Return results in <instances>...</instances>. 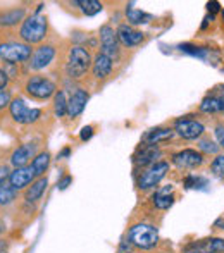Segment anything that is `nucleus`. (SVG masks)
Instances as JSON below:
<instances>
[{
  "label": "nucleus",
  "instance_id": "f03ea898",
  "mask_svg": "<svg viewBox=\"0 0 224 253\" xmlns=\"http://www.w3.org/2000/svg\"><path fill=\"white\" fill-rule=\"evenodd\" d=\"M93 64L91 53L83 45H73L67 52L66 74L69 80H81Z\"/></svg>",
  "mask_w": 224,
  "mask_h": 253
},
{
  "label": "nucleus",
  "instance_id": "9b49d317",
  "mask_svg": "<svg viewBox=\"0 0 224 253\" xmlns=\"http://www.w3.org/2000/svg\"><path fill=\"white\" fill-rule=\"evenodd\" d=\"M171 162L178 167V169L183 170H191L197 169L204 164V153L193 150V148H184L181 152H176L171 157Z\"/></svg>",
  "mask_w": 224,
  "mask_h": 253
},
{
  "label": "nucleus",
  "instance_id": "473e14b6",
  "mask_svg": "<svg viewBox=\"0 0 224 253\" xmlns=\"http://www.w3.org/2000/svg\"><path fill=\"white\" fill-rule=\"evenodd\" d=\"M10 102H12V97H10V91H7V90L0 91V112H2V110H5L7 107L10 105Z\"/></svg>",
  "mask_w": 224,
  "mask_h": 253
},
{
  "label": "nucleus",
  "instance_id": "f8f14e48",
  "mask_svg": "<svg viewBox=\"0 0 224 253\" xmlns=\"http://www.w3.org/2000/svg\"><path fill=\"white\" fill-rule=\"evenodd\" d=\"M183 253H224V238H205L191 241L183 248Z\"/></svg>",
  "mask_w": 224,
  "mask_h": 253
},
{
  "label": "nucleus",
  "instance_id": "79ce46f5",
  "mask_svg": "<svg viewBox=\"0 0 224 253\" xmlns=\"http://www.w3.org/2000/svg\"><path fill=\"white\" fill-rule=\"evenodd\" d=\"M214 227H216V229H223V231H224V215H223V217H219V219L216 220V222H214Z\"/></svg>",
  "mask_w": 224,
  "mask_h": 253
},
{
  "label": "nucleus",
  "instance_id": "0eeeda50",
  "mask_svg": "<svg viewBox=\"0 0 224 253\" xmlns=\"http://www.w3.org/2000/svg\"><path fill=\"white\" fill-rule=\"evenodd\" d=\"M169 172V162L166 160H159L154 166L147 167V169L141 172V176L138 177L136 184L140 190H150V188H155L162 179L166 177V174Z\"/></svg>",
  "mask_w": 224,
  "mask_h": 253
},
{
  "label": "nucleus",
  "instance_id": "dca6fc26",
  "mask_svg": "<svg viewBox=\"0 0 224 253\" xmlns=\"http://www.w3.org/2000/svg\"><path fill=\"white\" fill-rule=\"evenodd\" d=\"M33 183H35V172H33V169H31V166L17 167V169L10 170L9 184L14 188V190H17V191L26 190V188Z\"/></svg>",
  "mask_w": 224,
  "mask_h": 253
},
{
  "label": "nucleus",
  "instance_id": "a18cd8bd",
  "mask_svg": "<svg viewBox=\"0 0 224 253\" xmlns=\"http://www.w3.org/2000/svg\"><path fill=\"white\" fill-rule=\"evenodd\" d=\"M221 16H223V19H224V9L221 10Z\"/></svg>",
  "mask_w": 224,
  "mask_h": 253
},
{
  "label": "nucleus",
  "instance_id": "c9c22d12",
  "mask_svg": "<svg viewBox=\"0 0 224 253\" xmlns=\"http://www.w3.org/2000/svg\"><path fill=\"white\" fill-rule=\"evenodd\" d=\"M93 136V126H85L80 133V140L81 141H88L90 138Z\"/></svg>",
  "mask_w": 224,
  "mask_h": 253
},
{
  "label": "nucleus",
  "instance_id": "37998d69",
  "mask_svg": "<svg viewBox=\"0 0 224 253\" xmlns=\"http://www.w3.org/2000/svg\"><path fill=\"white\" fill-rule=\"evenodd\" d=\"M9 250V243L5 240H0V253H7Z\"/></svg>",
  "mask_w": 224,
  "mask_h": 253
},
{
  "label": "nucleus",
  "instance_id": "2eb2a0df",
  "mask_svg": "<svg viewBox=\"0 0 224 253\" xmlns=\"http://www.w3.org/2000/svg\"><path fill=\"white\" fill-rule=\"evenodd\" d=\"M88 100H90V95L83 88H74V91L71 93V97L67 98V116L71 119H76L83 114L85 107H87Z\"/></svg>",
  "mask_w": 224,
  "mask_h": 253
},
{
  "label": "nucleus",
  "instance_id": "412c9836",
  "mask_svg": "<svg viewBox=\"0 0 224 253\" xmlns=\"http://www.w3.org/2000/svg\"><path fill=\"white\" fill-rule=\"evenodd\" d=\"M152 202H154V207L157 210H169L174 203L173 186L168 184V186L159 188V190L154 193V197H152Z\"/></svg>",
  "mask_w": 224,
  "mask_h": 253
},
{
  "label": "nucleus",
  "instance_id": "f3484780",
  "mask_svg": "<svg viewBox=\"0 0 224 253\" xmlns=\"http://www.w3.org/2000/svg\"><path fill=\"white\" fill-rule=\"evenodd\" d=\"M37 150H38V145L35 143V141H30V143H24V145H21V147H17L16 150L12 152V155H10V164L14 166V169H17V167H26L28 162L38 155Z\"/></svg>",
  "mask_w": 224,
  "mask_h": 253
},
{
  "label": "nucleus",
  "instance_id": "423d86ee",
  "mask_svg": "<svg viewBox=\"0 0 224 253\" xmlns=\"http://www.w3.org/2000/svg\"><path fill=\"white\" fill-rule=\"evenodd\" d=\"M9 114L14 123L23 124V126L35 124L44 116V112H42L40 109H30V107L26 105V102H24V98H21V97L12 98V102H10V105H9Z\"/></svg>",
  "mask_w": 224,
  "mask_h": 253
},
{
  "label": "nucleus",
  "instance_id": "f704fd0d",
  "mask_svg": "<svg viewBox=\"0 0 224 253\" xmlns=\"http://www.w3.org/2000/svg\"><path fill=\"white\" fill-rule=\"evenodd\" d=\"M71 183H73V177H71L69 174H67V176H62V177H60L59 181H57V190L64 191V190H66L67 186H69Z\"/></svg>",
  "mask_w": 224,
  "mask_h": 253
},
{
  "label": "nucleus",
  "instance_id": "e433bc0d",
  "mask_svg": "<svg viewBox=\"0 0 224 253\" xmlns=\"http://www.w3.org/2000/svg\"><path fill=\"white\" fill-rule=\"evenodd\" d=\"M9 174H10V170H9V167L3 164V166H0V186L2 184H5V181H9Z\"/></svg>",
  "mask_w": 224,
  "mask_h": 253
},
{
  "label": "nucleus",
  "instance_id": "72a5a7b5",
  "mask_svg": "<svg viewBox=\"0 0 224 253\" xmlns=\"http://www.w3.org/2000/svg\"><path fill=\"white\" fill-rule=\"evenodd\" d=\"M216 134V141H218L219 148H224V124H218L214 129Z\"/></svg>",
  "mask_w": 224,
  "mask_h": 253
},
{
  "label": "nucleus",
  "instance_id": "4c0bfd02",
  "mask_svg": "<svg viewBox=\"0 0 224 253\" xmlns=\"http://www.w3.org/2000/svg\"><path fill=\"white\" fill-rule=\"evenodd\" d=\"M7 86H9V74L3 69H0V91H3Z\"/></svg>",
  "mask_w": 224,
  "mask_h": 253
},
{
  "label": "nucleus",
  "instance_id": "f257e3e1",
  "mask_svg": "<svg viewBox=\"0 0 224 253\" xmlns=\"http://www.w3.org/2000/svg\"><path fill=\"white\" fill-rule=\"evenodd\" d=\"M19 40L26 45H42L48 37V21L42 14L33 12L21 23Z\"/></svg>",
  "mask_w": 224,
  "mask_h": 253
},
{
  "label": "nucleus",
  "instance_id": "c85d7f7f",
  "mask_svg": "<svg viewBox=\"0 0 224 253\" xmlns=\"http://www.w3.org/2000/svg\"><path fill=\"white\" fill-rule=\"evenodd\" d=\"M54 114H55V117L67 116V98L62 90L57 91L54 95Z\"/></svg>",
  "mask_w": 224,
  "mask_h": 253
},
{
  "label": "nucleus",
  "instance_id": "4468645a",
  "mask_svg": "<svg viewBox=\"0 0 224 253\" xmlns=\"http://www.w3.org/2000/svg\"><path fill=\"white\" fill-rule=\"evenodd\" d=\"M161 155H162V150L157 147V145H145L143 143V147H140L138 152L134 153L133 162H134V166L145 167V169H147V167L154 166L155 162H159L157 159H161Z\"/></svg>",
  "mask_w": 224,
  "mask_h": 253
},
{
  "label": "nucleus",
  "instance_id": "20e7f679",
  "mask_svg": "<svg viewBox=\"0 0 224 253\" xmlns=\"http://www.w3.org/2000/svg\"><path fill=\"white\" fill-rule=\"evenodd\" d=\"M24 91H26L28 97H31L33 100L45 102L57 93V84L50 78L42 76V74H33V76L28 78L26 83H24Z\"/></svg>",
  "mask_w": 224,
  "mask_h": 253
},
{
  "label": "nucleus",
  "instance_id": "b1692460",
  "mask_svg": "<svg viewBox=\"0 0 224 253\" xmlns=\"http://www.w3.org/2000/svg\"><path fill=\"white\" fill-rule=\"evenodd\" d=\"M200 112L204 114H218L224 112V97L218 93L207 95L200 103Z\"/></svg>",
  "mask_w": 224,
  "mask_h": 253
},
{
  "label": "nucleus",
  "instance_id": "2f4dec72",
  "mask_svg": "<svg viewBox=\"0 0 224 253\" xmlns=\"http://www.w3.org/2000/svg\"><path fill=\"white\" fill-rule=\"evenodd\" d=\"M200 184H204V186H207V181L204 179V177H200V176H186L184 177V188H188V190H191V188H202Z\"/></svg>",
  "mask_w": 224,
  "mask_h": 253
},
{
  "label": "nucleus",
  "instance_id": "ddd939ff",
  "mask_svg": "<svg viewBox=\"0 0 224 253\" xmlns=\"http://www.w3.org/2000/svg\"><path fill=\"white\" fill-rule=\"evenodd\" d=\"M116 35H117V40H119V45H123L126 48L138 47L145 40L143 31L134 30L130 24H119V28L116 30Z\"/></svg>",
  "mask_w": 224,
  "mask_h": 253
},
{
  "label": "nucleus",
  "instance_id": "9d476101",
  "mask_svg": "<svg viewBox=\"0 0 224 253\" xmlns=\"http://www.w3.org/2000/svg\"><path fill=\"white\" fill-rule=\"evenodd\" d=\"M55 47L52 43H42L38 45V48H35L31 59L28 60V67L31 71H42L45 67H48L52 64V60L55 59Z\"/></svg>",
  "mask_w": 224,
  "mask_h": 253
},
{
  "label": "nucleus",
  "instance_id": "393cba45",
  "mask_svg": "<svg viewBox=\"0 0 224 253\" xmlns=\"http://www.w3.org/2000/svg\"><path fill=\"white\" fill-rule=\"evenodd\" d=\"M71 5L78 7L85 16H95V14L104 10V3L98 0H74V2H71Z\"/></svg>",
  "mask_w": 224,
  "mask_h": 253
},
{
  "label": "nucleus",
  "instance_id": "6e6552de",
  "mask_svg": "<svg viewBox=\"0 0 224 253\" xmlns=\"http://www.w3.org/2000/svg\"><path fill=\"white\" fill-rule=\"evenodd\" d=\"M174 134H178L183 140H198L202 134L205 133V126L197 119H191V117H179V119L174 121Z\"/></svg>",
  "mask_w": 224,
  "mask_h": 253
},
{
  "label": "nucleus",
  "instance_id": "7ed1b4c3",
  "mask_svg": "<svg viewBox=\"0 0 224 253\" xmlns=\"http://www.w3.org/2000/svg\"><path fill=\"white\" fill-rule=\"evenodd\" d=\"M128 240L140 250H152L159 243V229L154 224L136 222L128 231Z\"/></svg>",
  "mask_w": 224,
  "mask_h": 253
},
{
  "label": "nucleus",
  "instance_id": "4be33fe9",
  "mask_svg": "<svg viewBox=\"0 0 224 253\" xmlns=\"http://www.w3.org/2000/svg\"><path fill=\"white\" fill-rule=\"evenodd\" d=\"M26 10L23 9V7H19V9H7L3 10V12H0V28H14L17 26L19 23H23L24 19H26Z\"/></svg>",
  "mask_w": 224,
  "mask_h": 253
},
{
  "label": "nucleus",
  "instance_id": "aec40b11",
  "mask_svg": "<svg viewBox=\"0 0 224 253\" xmlns=\"http://www.w3.org/2000/svg\"><path fill=\"white\" fill-rule=\"evenodd\" d=\"M174 136L173 127H154V129H148L143 134L141 141L145 145H159L161 141H168Z\"/></svg>",
  "mask_w": 224,
  "mask_h": 253
},
{
  "label": "nucleus",
  "instance_id": "a878e982",
  "mask_svg": "<svg viewBox=\"0 0 224 253\" xmlns=\"http://www.w3.org/2000/svg\"><path fill=\"white\" fill-rule=\"evenodd\" d=\"M48 166H50V153L40 152L33 160H31V169H33V172H35V177H44V174L47 172Z\"/></svg>",
  "mask_w": 224,
  "mask_h": 253
},
{
  "label": "nucleus",
  "instance_id": "6ab92c4d",
  "mask_svg": "<svg viewBox=\"0 0 224 253\" xmlns=\"http://www.w3.org/2000/svg\"><path fill=\"white\" fill-rule=\"evenodd\" d=\"M47 186H48L47 177H38V179H35V183L30 184V186L24 190V195H23L24 202L26 203H37L38 200H42V197H44Z\"/></svg>",
  "mask_w": 224,
  "mask_h": 253
},
{
  "label": "nucleus",
  "instance_id": "39448f33",
  "mask_svg": "<svg viewBox=\"0 0 224 253\" xmlns=\"http://www.w3.org/2000/svg\"><path fill=\"white\" fill-rule=\"evenodd\" d=\"M33 50H31L30 45L23 43V42H0V60H3L5 64L10 66H17V64H23L26 60L31 59Z\"/></svg>",
  "mask_w": 224,
  "mask_h": 253
},
{
  "label": "nucleus",
  "instance_id": "5701e85b",
  "mask_svg": "<svg viewBox=\"0 0 224 253\" xmlns=\"http://www.w3.org/2000/svg\"><path fill=\"white\" fill-rule=\"evenodd\" d=\"M126 19H128V24L134 28V26H140V24H147L148 21L154 19V16H152V14L143 12V10H140V9H136L134 3H128Z\"/></svg>",
  "mask_w": 224,
  "mask_h": 253
},
{
  "label": "nucleus",
  "instance_id": "c03bdc74",
  "mask_svg": "<svg viewBox=\"0 0 224 253\" xmlns=\"http://www.w3.org/2000/svg\"><path fill=\"white\" fill-rule=\"evenodd\" d=\"M5 233V224H3V220L0 219V234H3Z\"/></svg>",
  "mask_w": 224,
  "mask_h": 253
},
{
  "label": "nucleus",
  "instance_id": "c756f323",
  "mask_svg": "<svg viewBox=\"0 0 224 253\" xmlns=\"http://www.w3.org/2000/svg\"><path fill=\"white\" fill-rule=\"evenodd\" d=\"M198 148H200V153H209V155H216L219 152V145L211 138H202L198 141Z\"/></svg>",
  "mask_w": 224,
  "mask_h": 253
},
{
  "label": "nucleus",
  "instance_id": "a19ab883",
  "mask_svg": "<svg viewBox=\"0 0 224 253\" xmlns=\"http://www.w3.org/2000/svg\"><path fill=\"white\" fill-rule=\"evenodd\" d=\"M69 155H71V148L66 147V148H62V150H60V153L57 155V159H66V157H69Z\"/></svg>",
  "mask_w": 224,
  "mask_h": 253
},
{
  "label": "nucleus",
  "instance_id": "ea45409f",
  "mask_svg": "<svg viewBox=\"0 0 224 253\" xmlns=\"http://www.w3.org/2000/svg\"><path fill=\"white\" fill-rule=\"evenodd\" d=\"M219 7H221V5H219V2H216V0H214V2H209L207 3V10L211 12V16H212V14H216V12H219V10H221Z\"/></svg>",
  "mask_w": 224,
  "mask_h": 253
},
{
  "label": "nucleus",
  "instance_id": "1a4fd4ad",
  "mask_svg": "<svg viewBox=\"0 0 224 253\" xmlns=\"http://www.w3.org/2000/svg\"><path fill=\"white\" fill-rule=\"evenodd\" d=\"M98 38H100V53L111 57L112 60H116L121 53V45L117 40V35L114 31L111 24H104L98 31Z\"/></svg>",
  "mask_w": 224,
  "mask_h": 253
},
{
  "label": "nucleus",
  "instance_id": "bb28decb",
  "mask_svg": "<svg viewBox=\"0 0 224 253\" xmlns=\"http://www.w3.org/2000/svg\"><path fill=\"white\" fill-rule=\"evenodd\" d=\"M178 48L183 53H188V55L198 57V59H204V60H211L212 57V50H209L205 47H197V45H191V43H181Z\"/></svg>",
  "mask_w": 224,
  "mask_h": 253
},
{
  "label": "nucleus",
  "instance_id": "a211bd4d",
  "mask_svg": "<svg viewBox=\"0 0 224 253\" xmlns=\"http://www.w3.org/2000/svg\"><path fill=\"white\" fill-rule=\"evenodd\" d=\"M112 67H114V60L111 57L98 52L93 59V64H91V74H93L95 80H107L112 73Z\"/></svg>",
  "mask_w": 224,
  "mask_h": 253
},
{
  "label": "nucleus",
  "instance_id": "cd10ccee",
  "mask_svg": "<svg viewBox=\"0 0 224 253\" xmlns=\"http://www.w3.org/2000/svg\"><path fill=\"white\" fill-rule=\"evenodd\" d=\"M17 193H19V191L14 190L10 184H2V186H0V207L5 209V207L12 205V203L17 200Z\"/></svg>",
  "mask_w": 224,
  "mask_h": 253
},
{
  "label": "nucleus",
  "instance_id": "7c9ffc66",
  "mask_svg": "<svg viewBox=\"0 0 224 253\" xmlns=\"http://www.w3.org/2000/svg\"><path fill=\"white\" fill-rule=\"evenodd\" d=\"M211 174L216 177H224V153L223 155H218L211 164Z\"/></svg>",
  "mask_w": 224,
  "mask_h": 253
},
{
  "label": "nucleus",
  "instance_id": "58836bf2",
  "mask_svg": "<svg viewBox=\"0 0 224 253\" xmlns=\"http://www.w3.org/2000/svg\"><path fill=\"white\" fill-rule=\"evenodd\" d=\"M131 248H133V243H131L130 240H123L119 245V250H117V253H130Z\"/></svg>",
  "mask_w": 224,
  "mask_h": 253
}]
</instances>
